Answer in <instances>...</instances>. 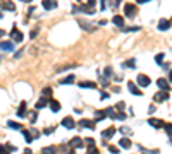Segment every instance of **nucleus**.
<instances>
[{"label":"nucleus","instance_id":"f257e3e1","mask_svg":"<svg viewBox=\"0 0 172 154\" xmlns=\"http://www.w3.org/2000/svg\"><path fill=\"white\" fill-rule=\"evenodd\" d=\"M150 77L148 75H145V74H140L138 75V86H141V87H148L150 86Z\"/></svg>","mask_w":172,"mask_h":154},{"label":"nucleus","instance_id":"f03ea898","mask_svg":"<svg viewBox=\"0 0 172 154\" xmlns=\"http://www.w3.org/2000/svg\"><path fill=\"white\" fill-rule=\"evenodd\" d=\"M10 38H12V39H14L16 43H21V41L24 39V36H22V33H21L19 29H16V27H14V29L10 31Z\"/></svg>","mask_w":172,"mask_h":154},{"label":"nucleus","instance_id":"7ed1b4c3","mask_svg":"<svg viewBox=\"0 0 172 154\" xmlns=\"http://www.w3.org/2000/svg\"><path fill=\"white\" fill-rule=\"evenodd\" d=\"M167 98H169V91H162V93H157V94L153 96V99H155L157 103H164Z\"/></svg>","mask_w":172,"mask_h":154},{"label":"nucleus","instance_id":"20e7f679","mask_svg":"<svg viewBox=\"0 0 172 154\" xmlns=\"http://www.w3.org/2000/svg\"><path fill=\"white\" fill-rule=\"evenodd\" d=\"M127 89H129L131 94H134V96H141V89H140L134 82H129V84H127Z\"/></svg>","mask_w":172,"mask_h":154},{"label":"nucleus","instance_id":"39448f33","mask_svg":"<svg viewBox=\"0 0 172 154\" xmlns=\"http://www.w3.org/2000/svg\"><path fill=\"white\" fill-rule=\"evenodd\" d=\"M124 12H126L127 17H134V15H136V7L131 5V3H127V5L124 7Z\"/></svg>","mask_w":172,"mask_h":154},{"label":"nucleus","instance_id":"423d86ee","mask_svg":"<svg viewBox=\"0 0 172 154\" xmlns=\"http://www.w3.org/2000/svg\"><path fill=\"white\" fill-rule=\"evenodd\" d=\"M157 86H159V87H160L162 91H169V89H171V86H169V82H167V79H164V77L157 81Z\"/></svg>","mask_w":172,"mask_h":154},{"label":"nucleus","instance_id":"0eeeda50","mask_svg":"<svg viewBox=\"0 0 172 154\" xmlns=\"http://www.w3.org/2000/svg\"><path fill=\"white\" fill-rule=\"evenodd\" d=\"M0 48L3 51H12L14 50V43L12 41H0Z\"/></svg>","mask_w":172,"mask_h":154},{"label":"nucleus","instance_id":"6e6552de","mask_svg":"<svg viewBox=\"0 0 172 154\" xmlns=\"http://www.w3.org/2000/svg\"><path fill=\"white\" fill-rule=\"evenodd\" d=\"M48 105H50V110H52L53 113H57V111L60 110V103H59L57 99H48Z\"/></svg>","mask_w":172,"mask_h":154},{"label":"nucleus","instance_id":"1a4fd4ad","mask_svg":"<svg viewBox=\"0 0 172 154\" xmlns=\"http://www.w3.org/2000/svg\"><path fill=\"white\" fill-rule=\"evenodd\" d=\"M148 123L153 127V129H164V122L162 120H157V118H150Z\"/></svg>","mask_w":172,"mask_h":154},{"label":"nucleus","instance_id":"9d476101","mask_svg":"<svg viewBox=\"0 0 172 154\" xmlns=\"http://www.w3.org/2000/svg\"><path fill=\"white\" fill-rule=\"evenodd\" d=\"M79 125H81L83 129H95V122H91V120H86V118L79 120Z\"/></svg>","mask_w":172,"mask_h":154},{"label":"nucleus","instance_id":"9b49d317","mask_svg":"<svg viewBox=\"0 0 172 154\" xmlns=\"http://www.w3.org/2000/svg\"><path fill=\"white\" fill-rule=\"evenodd\" d=\"M43 7L47 10H53V9H57V2L55 0H43Z\"/></svg>","mask_w":172,"mask_h":154},{"label":"nucleus","instance_id":"f8f14e48","mask_svg":"<svg viewBox=\"0 0 172 154\" xmlns=\"http://www.w3.org/2000/svg\"><path fill=\"white\" fill-rule=\"evenodd\" d=\"M62 125H64L65 129H74V125H76V123H74V120H72L71 117H65V118L62 120Z\"/></svg>","mask_w":172,"mask_h":154},{"label":"nucleus","instance_id":"ddd939ff","mask_svg":"<svg viewBox=\"0 0 172 154\" xmlns=\"http://www.w3.org/2000/svg\"><path fill=\"white\" fill-rule=\"evenodd\" d=\"M114 134H115V129H114V127H110V129H107V130H103V132H102V139H110Z\"/></svg>","mask_w":172,"mask_h":154},{"label":"nucleus","instance_id":"4468645a","mask_svg":"<svg viewBox=\"0 0 172 154\" xmlns=\"http://www.w3.org/2000/svg\"><path fill=\"white\" fill-rule=\"evenodd\" d=\"M169 27H171V22H169V21H165V19L159 21V29H160V31H167Z\"/></svg>","mask_w":172,"mask_h":154},{"label":"nucleus","instance_id":"2eb2a0df","mask_svg":"<svg viewBox=\"0 0 172 154\" xmlns=\"http://www.w3.org/2000/svg\"><path fill=\"white\" fill-rule=\"evenodd\" d=\"M17 117H19V118H24V117H26V103H24V101L21 103V106H19V110H17Z\"/></svg>","mask_w":172,"mask_h":154},{"label":"nucleus","instance_id":"dca6fc26","mask_svg":"<svg viewBox=\"0 0 172 154\" xmlns=\"http://www.w3.org/2000/svg\"><path fill=\"white\" fill-rule=\"evenodd\" d=\"M119 146H121V147H124V149H131V141H129L127 137H124V139H121V141H119Z\"/></svg>","mask_w":172,"mask_h":154},{"label":"nucleus","instance_id":"f3484780","mask_svg":"<svg viewBox=\"0 0 172 154\" xmlns=\"http://www.w3.org/2000/svg\"><path fill=\"white\" fill-rule=\"evenodd\" d=\"M112 22H114L115 26H119V27H122V26H124V19H122V15H114Z\"/></svg>","mask_w":172,"mask_h":154},{"label":"nucleus","instance_id":"a211bd4d","mask_svg":"<svg viewBox=\"0 0 172 154\" xmlns=\"http://www.w3.org/2000/svg\"><path fill=\"white\" fill-rule=\"evenodd\" d=\"M79 87H84V89H88V87H90V89H95V87H96V84H95V82H91V81H90V82H88V81H83V82L79 84Z\"/></svg>","mask_w":172,"mask_h":154},{"label":"nucleus","instance_id":"6ab92c4d","mask_svg":"<svg viewBox=\"0 0 172 154\" xmlns=\"http://www.w3.org/2000/svg\"><path fill=\"white\" fill-rule=\"evenodd\" d=\"M22 135H24V139H26L28 144H31V142L34 141V139H33V134H31L29 130H22Z\"/></svg>","mask_w":172,"mask_h":154},{"label":"nucleus","instance_id":"aec40b11","mask_svg":"<svg viewBox=\"0 0 172 154\" xmlns=\"http://www.w3.org/2000/svg\"><path fill=\"white\" fill-rule=\"evenodd\" d=\"M71 146H72V147H78V149H79V147H83V141H81L79 137H74V139L71 141Z\"/></svg>","mask_w":172,"mask_h":154},{"label":"nucleus","instance_id":"412c9836","mask_svg":"<svg viewBox=\"0 0 172 154\" xmlns=\"http://www.w3.org/2000/svg\"><path fill=\"white\" fill-rule=\"evenodd\" d=\"M2 9H5V10H10V12H12V10H16V5H14L12 2H3V3H2Z\"/></svg>","mask_w":172,"mask_h":154},{"label":"nucleus","instance_id":"4be33fe9","mask_svg":"<svg viewBox=\"0 0 172 154\" xmlns=\"http://www.w3.org/2000/svg\"><path fill=\"white\" fill-rule=\"evenodd\" d=\"M72 82H74V75H67L65 79L60 81V84H64V86H69V84H72Z\"/></svg>","mask_w":172,"mask_h":154},{"label":"nucleus","instance_id":"5701e85b","mask_svg":"<svg viewBox=\"0 0 172 154\" xmlns=\"http://www.w3.org/2000/svg\"><path fill=\"white\" fill-rule=\"evenodd\" d=\"M47 105H48V98H41V99L36 103V108L40 110V108H43V106H47Z\"/></svg>","mask_w":172,"mask_h":154},{"label":"nucleus","instance_id":"b1692460","mask_svg":"<svg viewBox=\"0 0 172 154\" xmlns=\"http://www.w3.org/2000/svg\"><path fill=\"white\" fill-rule=\"evenodd\" d=\"M105 117H110V118H114V120H115L117 113H114V110H112V108H107V110H105Z\"/></svg>","mask_w":172,"mask_h":154},{"label":"nucleus","instance_id":"393cba45","mask_svg":"<svg viewBox=\"0 0 172 154\" xmlns=\"http://www.w3.org/2000/svg\"><path fill=\"white\" fill-rule=\"evenodd\" d=\"M7 127H9V129H14V130H21V125L16 123V122H7Z\"/></svg>","mask_w":172,"mask_h":154},{"label":"nucleus","instance_id":"a878e982","mask_svg":"<svg viewBox=\"0 0 172 154\" xmlns=\"http://www.w3.org/2000/svg\"><path fill=\"white\" fill-rule=\"evenodd\" d=\"M164 129H165V132L169 134V137H171V142H172V125H165V123H164Z\"/></svg>","mask_w":172,"mask_h":154},{"label":"nucleus","instance_id":"bb28decb","mask_svg":"<svg viewBox=\"0 0 172 154\" xmlns=\"http://www.w3.org/2000/svg\"><path fill=\"white\" fill-rule=\"evenodd\" d=\"M155 62H157V63H164V53H159V55L155 57Z\"/></svg>","mask_w":172,"mask_h":154},{"label":"nucleus","instance_id":"cd10ccee","mask_svg":"<svg viewBox=\"0 0 172 154\" xmlns=\"http://www.w3.org/2000/svg\"><path fill=\"white\" fill-rule=\"evenodd\" d=\"M119 130H121V132H122V134H133V132H131V129H129V127H121V129H119Z\"/></svg>","mask_w":172,"mask_h":154},{"label":"nucleus","instance_id":"c85d7f7f","mask_svg":"<svg viewBox=\"0 0 172 154\" xmlns=\"http://www.w3.org/2000/svg\"><path fill=\"white\" fill-rule=\"evenodd\" d=\"M124 67H134V60H129V62H126V63H124Z\"/></svg>","mask_w":172,"mask_h":154},{"label":"nucleus","instance_id":"c756f323","mask_svg":"<svg viewBox=\"0 0 172 154\" xmlns=\"http://www.w3.org/2000/svg\"><path fill=\"white\" fill-rule=\"evenodd\" d=\"M105 75H107V77H110V75H112V69H110V67H107V69H105Z\"/></svg>","mask_w":172,"mask_h":154},{"label":"nucleus","instance_id":"7c9ffc66","mask_svg":"<svg viewBox=\"0 0 172 154\" xmlns=\"http://www.w3.org/2000/svg\"><path fill=\"white\" fill-rule=\"evenodd\" d=\"M100 99H109V93H103V91H102V94H100Z\"/></svg>","mask_w":172,"mask_h":154},{"label":"nucleus","instance_id":"2f4dec72","mask_svg":"<svg viewBox=\"0 0 172 154\" xmlns=\"http://www.w3.org/2000/svg\"><path fill=\"white\" fill-rule=\"evenodd\" d=\"M86 144H88V147H91V146H95V141L93 139H86Z\"/></svg>","mask_w":172,"mask_h":154},{"label":"nucleus","instance_id":"473e14b6","mask_svg":"<svg viewBox=\"0 0 172 154\" xmlns=\"http://www.w3.org/2000/svg\"><path fill=\"white\" fill-rule=\"evenodd\" d=\"M109 151H110V153H119V149H117L115 146H109Z\"/></svg>","mask_w":172,"mask_h":154},{"label":"nucleus","instance_id":"72a5a7b5","mask_svg":"<svg viewBox=\"0 0 172 154\" xmlns=\"http://www.w3.org/2000/svg\"><path fill=\"white\" fill-rule=\"evenodd\" d=\"M36 118H38V113H36V111H34V113H33V115H31V122H33V123H34V122H36Z\"/></svg>","mask_w":172,"mask_h":154},{"label":"nucleus","instance_id":"f704fd0d","mask_svg":"<svg viewBox=\"0 0 172 154\" xmlns=\"http://www.w3.org/2000/svg\"><path fill=\"white\" fill-rule=\"evenodd\" d=\"M55 151V147H45L43 149V153H53Z\"/></svg>","mask_w":172,"mask_h":154},{"label":"nucleus","instance_id":"c9c22d12","mask_svg":"<svg viewBox=\"0 0 172 154\" xmlns=\"http://www.w3.org/2000/svg\"><path fill=\"white\" fill-rule=\"evenodd\" d=\"M43 94H52V89H50V87H45V89H43Z\"/></svg>","mask_w":172,"mask_h":154},{"label":"nucleus","instance_id":"e433bc0d","mask_svg":"<svg viewBox=\"0 0 172 154\" xmlns=\"http://www.w3.org/2000/svg\"><path fill=\"white\" fill-rule=\"evenodd\" d=\"M117 118H119V120H124V118H126V115H124V113H119V115L115 117V120H117Z\"/></svg>","mask_w":172,"mask_h":154},{"label":"nucleus","instance_id":"4c0bfd02","mask_svg":"<svg viewBox=\"0 0 172 154\" xmlns=\"http://www.w3.org/2000/svg\"><path fill=\"white\" fill-rule=\"evenodd\" d=\"M43 132H45V134H47V135H48V134H52V132H53V129H45V130H43Z\"/></svg>","mask_w":172,"mask_h":154},{"label":"nucleus","instance_id":"58836bf2","mask_svg":"<svg viewBox=\"0 0 172 154\" xmlns=\"http://www.w3.org/2000/svg\"><path fill=\"white\" fill-rule=\"evenodd\" d=\"M36 34H38V29H34V31H31V38H34Z\"/></svg>","mask_w":172,"mask_h":154},{"label":"nucleus","instance_id":"ea45409f","mask_svg":"<svg viewBox=\"0 0 172 154\" xmlns=\"http://www.w3.org/2000/svg\"><path fill=\"white\" fill-rule=\"evenodd\" d=\"M95 3H96V0H88V5H91V7H93Z\"/></svg>","mask_w":172,"mask_h":154},{"label":"nucleus","instance_id":"a19ab883","mask_svg":"<svg viewBox=\"0 0 172 154\" xmlns=\"http://www.w3.org/2000/svg\"><path fill=\"white\" fill-rule=\"evenodd\" d=\"M146 2H152V0H138V3H146Z\"/></svg>","mask_w":172,"mask_h":154},{"label":"nucleus","instance_id":"79ce46f5","mask_svg":"<svg viewBox=\"0 0 172 154\" xmlns=\"http://www.w3.org/2000/svg\"><path fill=\"white\" fill-rule=\"evenodd\" d=\"M3 34H5V31H3V29H0V36H3Z\"/></svg>","mask_w":172,"mask_h":154},{"label":"nucleus","instance_id":"37998d69","mask_svg":"<svg viewBox=\"0 0 172 154\" xmlns=\"http://www.w3.org/2000/svg\"><path fill=\"white\" fill-rule=\"evenodd\" d=\"M22 2H33V0H22Z\"/></svg>","mask_w":172,"mask_h":154},{"label":"nucleus","instance_id":"c03bdc74","mask_svg":"<svg viewBox=\"0 0 172 154\" xmlns=\"http://www.w3.org/2000/svg\"><path fill=\"white\" fill-rule=\"evenodd\" d=\"M171 82H172V70H171Z\"/></svg>","mask_w":172,"mask_h":154}]
</instances>
